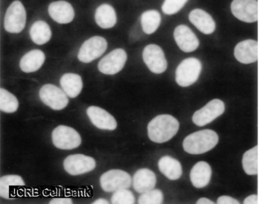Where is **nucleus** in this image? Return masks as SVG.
Segmentation results:
<instances>
[{
  "mask_svg": "<svg viewBox=\"0 0 260 204\" xmlns=\"http://www.w3.org/2000/svg\"><path fill=\"white\" fill-rule=\"evenodd\" d=\"M242 167L246 174L256 175L258 173V146L247 151L242 157Z\"/></svg>",
  "mask_w": 260,
  "mask_h": 204,
  "instance_id": "28",
  "label": "nucleus"
},
{
  "mask_svg": "<svg viewBox=\"0 0 260 204\" xmlns=\"http://www.w3.org/2000/svg\"><path fill=\"white\" fill-rule=\"evenodd\" d=\"M49 14L51 18L60 24H68L75 18V11L72 5L66 1L51 3Z\"/></svg>",
  "mask_w": 260,
  "mask_h": 204,
  "instance_id": "18",
  "label": "nucleus"
},
{
  "mask_svg": "<svg viewBox=\"0 0 260 204\" xmlns=\"http://www.w3.org/2000/svg\"><path fill=\"white\" fill-rule=\"evenodd\" d=\"M143 59L152 73L161 74L168 68L163 50L157 45L151 44L144 48Z\"/></svg>",
  "mask_w": 260,
  "mask_h": 204,
  "instance_id": "10",
  "label": "nucleus"
},
{
  "mask_svg": "<svg viewBox=\"0 0 260 204\" xmlns=\"http://www.w3.org/2000/svg\"><path fill=\"white\" fill-rule=\"evenodd\" d=\"M218 204H240V202L236 199L233 198L230 196H221L218 198Z\"/></svg>",
  "mask_w": 260,
  "mask_h": 204,
  "instance_id": "33",
  "label": "nucleus"
},
{
  "mask_svg": "<svg viewBox=\"0 0 260 204\" xmlns=\"http://www.w3.org/2000/svg\"><path fill=\"white\" fill-rule=\"evenodd\" d=\"M161 17L158 11L150 10L145 11L141 15V26L144 33L152 35L159 27Z\"/></svg>",
  "mask_w": 260,
  "mask_h": 204,
  "instance_id": "27",
  "label": "nucleus"
},
{
  "mask_svg": "<svg viewBox=\"0 0 260 204\" xmlns=\"http://www.w3.org/2000/svg\"><path fill=\"white\" fill-rule=\"evenodd\" d=\"M158 168L162 174L173 181L179 179L182 175L180 162L170 156H164L160 159Z\"/></svg>",
  "mask_w": 260,
  "mask_h": 204,
  "instance_id": "25",
  "label": "nucleus"
},
{
  "mask_svg": "<svg viewBox=\"0 0 260 204\" xmlns=\"http://www.w3.org/2000/svg\"><path fill=\"white\" fill-rule=\"evenodd\" d=\"M101 188L105 192H112L120 189H129L132 184L131 176L126 172L112 169L101 175Z\"/></svg>",
  "mask_w": 260,
  "mask_h": 204,
  "instance_id": "6",
  "label": "nucleus"
},
{
  "mask_svg": "<svg viewBox=\"0 0 260 204\" xmlns=\"http://www.w3.org/2000/svg\"><path fill=\"white\" fill-rule=\"evenodd\" d=\"M197 204H214V202L212 201V200H209L208 198H206V197H202V198L199 199L197 202Z\"/></svg>",
  "mask_w": 260,
  "mask_h": 204,
  "instance_id": "36",
  "label": "nucleus"
},
{
  "mask_svg": "<svg viewBox=\"0 0 260 204\" xmlns=\"http://www.w3.org/2000/svg\"><path fill=\"white\" fill-rule=\"evenodd\" d=\"M243 203L245 204H259V200L258 196L256 194H252L248 196L244 200Z\"/></svg>",
  "mask_w": 260,
  "mask_h": 204,
  "instance_id": "34",
  "label": "nucleus"
},
{
  "mask_svg": "<svg viewBox=\"0 0 260 204\" xmlns=\"http://www.w3.org/2000/svg\"><path fill=\"white\" fill-rule=\"evenodd\" d=\"M107 46V40L102 37H93L82 45L78 53V59L84 63L92 62L105 52Z\"/></svg>",
  "mask_w": 260,
  "mask_h": 204,
  "instance_id": "9",
  "label": "nucleus"
},
{
  "mask_svg": "<svg viewBox=\"0 0 260 204\" xmlns=\"http://www.w3.org/2000/svg\"><path fill=\"white\" fill-rule=\"evenodd\" d=\"M94 204H109L108 200H105L104 198H99L96 200L95 201L93 202Z\"/></svg>",
  "mask_w": 260,
  "mask_h": 204,
  "instance_id": "37",
  "label": "nucleus"
},
{
  "mask_svg": "<svg viewBox=\"0 0 260 204\" xmlns=\"http://www.w3.org/2000/svg\"><path fill=\"white\" fill-rule=\"evenodd\" d=\"M163 192L159 189H152L142 193L139 197V204H160L163 203Z\"/></svg>",
  "mask_w": 260,
  "mask_h": 204,
  "instance_id": "30",
  "label": "nucleus"
},
{
  "mask_svg": "<svg viewBox=\"0 0 260 204\" xmlns=\"http://www.w3.org/2000/svg\"><path fill=\"white\" fill-rule=\"evenodd\" d=\"M46 60V55L40 50H32L20 59L21 70L25 73H32L41 68Z\"/></svg>",
  "mask_w": 260,
  "mask_h": 204,
  "instance_id": "21",
  "label": "nucleus"
},
{
  "mask_svg": "<svg viewBox=\"0 0 260 204\" xmlns=\"http://www.w3.org/2000/svg\"><path fill=\"white\" fill-rule=\"evenodd\" d=\"M156 184L155 173L148 168H141L133 177V187L138 193L142 194L152 190Z\"/></svg>",
  "mask_w": 260,
  "mask_h": 204,
  "instance_id": "20",
  "label": "nucleus"
},
{
  "mask_svg": "<svg viewBox=\"0 0 260 204\" xmlns=\"http://www.w3.org/2000/svg\"><path fill=\"white\" fill-rule=\"evenodd\" d=\"M63 166L66 171L71 175H80L92 171L96 167L94 158L84 155H70L65 159Z\"/></svg>",
  "mask_w": 260,
  "mask_h": 204,
  "instance_id": "12",
  "label": "nucleus"
},
{
  "mask_svg": "<svg viewBox=\"0 0 260 204\" xmlns=\"http://www.w3.org/2000/svg\"><path fill=\"white\" fill-rule=\"evenodd\" d=\"M19 108L17 98L5 88H0V110L6 113H14Z\"/></svg>",
  "mask_w": 260,
  "mask_h": 204,
  "instance_id": "29",
  "label": "nucleus"
},
{
  "mask_svg": "<svg viewBox=\"0 0 260 204\" xmlns=\"http://www.w3.org/2000/svg\"><path fill=\"white\" fill-rule=\"evenodd\" d=\"M53 144L57 149L71 150L79 147L81 144V137L73 128L67 126H59L52 132Z\"/></svg>",
  "mask_w": 260,
  "mask_h": 204,
  "instance_id": "5",
  "label": "nucleus"
},
{
  "mask_svg": "<svg viewBox=\"0 0 260 204\" xmlns=\"http://www.w3.org/2000/svg\"><path fill=\"white\" fill-rule=\"evenodd\" d=\"M26 23V11L20 1L11 3L5 16L4 27L6 31L11 33H20Z\"/></svg>",
  "mask_w": 260,
  "mask_h": 204,
  "instance_id": "4",
  "label": "nucleus"
},
{
  "mask_svg": "<svg viewBox=\"0 0 260 204\" xmlns=\"http://www.w3.org/2000/svg\"><path fill=\"white\" fill-rule=\"evenodd\" d=\"M111 203L112 204H134L136 203V198L134 194L127 189H120L115 191L112 194L111 198Z\"/></svg>",
  "mask_w": 260,
  "mask_h": 204,
  "instance_id": "31",
  "label": "nucleus"
},
{
  "mask_svg": "<svg viewBox=\"0 0 260 204\" xmlns=\"http://www.w3.org/2000/svg\"><path fill=\"white\" fill-rule=\"evenodd\" d=\"M224 110L225 106L223 101L219 99H213L194 113L192 115V122L198 126H206L221 116Z\"/></svg>",
  "mask_w": 260,
  "mask_h": 204,
  "instance_id": "8",
  "label": "nucleus"
},
{
  "mask_svg": "<svg viewBox=\"0 0 260 204\" xmlns=\"http://www.w3.org/2000/svg\"><path fill=\"white\" fill-rule=\"evenodd\" d=\"M234 56L241 63L250 64L256 62L258 59L257 42L253 40L240 42L236 46Z\"/></svg>",
  "mask_w": 260,
  "mask_h": 204,
  "instance_id": "16",
  "label": "nucleus"
},
{
  "mask_svg": "<svg viewBox=\"0 0 260 204\" xmlns=\"http://www.w3.org/2000/svg\"><path fill=\"white\" fill-rule=\"evenodd\" d=\"M219 136L216 131L210 129L201 130L192 133L183 142L184 151L190 155L206 153L217 145Z\"/></svg>",
  "mask_w": 260,
  "mask_h": 204,
  "instance_id": "2",
  "label": "nucleus"
},
{
  "mask_svg": "<svg viewBox=\"0 0 260 204\" xmlns=\"http://www.w3.org/2000/svg\"><path fill=\"white\" fill-rule=\"evenodd\" d=\"M51 30L49 25L43 21H37L30 29L32 41L37 45H44L51 40Z\"/></svg>",
  "mask_w": 260,
  "mask_h": 204,
  "instance_id": "26",
  "label": "nucleus"
},
{
  "mask_svg": "<svg viewBox=\"0 0 260 204\" xmlns=\"http://www.w3.org/2000/svg\"><path fill=\"white\" fill-rule=\"evenodd\" d=\"M96 23L104 29H108L115 26L117 22V15L115 9L108 4L101 5L96 10Z\"/></svg>",
  "mask_w": 260,
  "mask_h": 204,
  "instance_id": "24",
  "label": "nucleus"
},
{
  "mask_svg": "<svg viewBox=\"0 0 260 204\" xmlns=\"http://www.w3.org/2000/svg\"><path fill=\"white\" fill-rule=\"evenodd\" d=\"M189 20L197 29L205 35H210L216 29V23L206 11L202 9H194L189 14Z\"/></svg>",
  "mask_w": 260,
  "mask_h": 204,
  "instance_id": "19",
  "label": "nucleus"
},
{
  "mask_svg": "<svg viewBox=\"0 0 260 204\" xmlns=\"http://www.w3.org/2000/svg\"><path fill=\"white\" fill-rule=\"evenodd\" d=\"M50 204H72V199L70 198H54L49 202Z\"/></svg>",
  "mask_w": 260,
  "mask_h": 204,
  "instance_id": "35",
  "label": "nucleus"
},
{
  "mask_svg": "<svg viewBox=\"0 0 260 204\" xmlns=\"http://www.w3.org/2000/svg\"><path fill=\"white\" fill-rule=\"evenodd\" d=\"M212 170L207 162L200 161L192 167L190 171V181L195 187L203 188L209 184Z\"/></svg>",
  "mask_w": 260,
  "mask_h": 204,
  "instance_id": "22",
  "label": "nucleus"
},
{
  "mask_svg": "<svg viewBox=\"0 0 260 204\" xmlns=\"http://www.w3.org/2000/svg\"><path fill=\"white\" fill-rule=\"evenodd\" d=\"M188 0H165L162 5V11L168 15L176 14L185 6Z\"/></svg>",
  "mask_w": 260,
  "mask_h": 204,
  "instance_id": "32",
  "label": "nucleus"
},
{
  "mask_svg": "<svg viewBox=\"0 0 260 204\" xmlns=\"http://www.w3.org/2000/svg\"><path fill=\"white\" fill-rule=\"evenodd\" d=\"M86 113L92 124L100 129L113 131L117 128L115 117L101 107H89L86 110Z\"/></svg>",
  "mask_w": 260,
  "mask_h": 204,
  "instance_id": "15",
  "label": "nucleus"
},
{
  "mask_svg": "<svg viewBox=\"0 0 260 204\" xmlns=\"http://www.w3.org/2000/svg\"><path fill=\"white\" fill-rule=\"evenodd\" d=\"M173 35L179 49L184 52H192L200 46L198 38L187 25H181L176 27Z\"/></svg>",
  "mask_w": 260,
  "mask_h": 204,
  "instance_id": "14",
  "label": "nucleus"
},
{
  "mask_svg": "<svg viewBox=\"0 0 260 204\" xmlns=\"http://www.w3.org/2000/svg\"><path fill=\"white\" fill-rule=\"evenodd\" d=\"M39 94L43 104L53 110H62L69 104L68 96L62 89L54 85H45L40 90Z\"/></svg>",
  "mask_w": 260,
  "mask_h": 204,
  "instance_id": "7",
  "label": "nucleus"
},
{
  "mask_svg": "<svg viewBox=\"0 0 260 204\" xmlns=\"http://www.w3.org/2000/svg\"><path fill=\"white\" fill-rule=\"evenodd\" d=\"M202 69V63L198 59L190 57L184 59L176 69V83L181 87L191 86L200 78Z\"/></svg>",
  "mask_w": 260,
  "mask_h": 204,
  "instance_id": "3",
  "label": "nucleus"
},
{
  "mask_svg": "<svg viewBox=\"0 0 260 204\" xmlns=\"http://www.w3.org/2000/svg\"><path fill=\"white\" fill-rule=\"evenodd\" d=\"M22 177L17 175H5L0 178V197L3 198L14 199L20 187L25 186Z\"/></svg>",
  "mask_w": 260,
  "mask_h": 204,
  "instance_id": "17",
  "label": "nucleus"
},
{
  "mask_svg": "<svg viewBox=\"0 0 260 204\" xmlns=\"http://www.w3.org/2000/svg\"><path fill=\"white\" fill-rule=\"evenodd\" d=\"M126 59H127V54L124 50L122 49L113 50L99 62V71L104 75H115L120 72L124 67Z\"/></svg>",
  "mask_w": 260,
  "mask_h": 204,
  "instance_id": "11",
  "label": "nucleus"
},
{
  "mask_svg": "<svg viewBox=\"0 0 260 204\" xmlns=\"http://www.w3.org/2000/svg\"><path fill=\"white\" fill-rule=\"evenodd\" d=\"M60 86L68 97L75 98L83 89V80L77 74L67 73L60 78Z\"/></svg>",
  "mask_w": 260,
  "mask_h": 204,
  "instance_id": "23",
  "label": "nucleus"
},
{
  "mask_svg": "<svg viewBox=\"0 0 260 204\" xmlns=\"http://www.w3.org/2000/svg\"><path fill=\"white\" fill-rule=\"evenodd\" d=\"M231 12L242 22L252 23L258 20V4L256 0H234Z\"/></svg>",
  "mask_w": 260,
  "mask_h": 204,
  "instance_id": "13",
  "label": "nucleus"
},
{
  "mask_svg": "<svg viewBox=\"0 0 260 204\" xmlns=\"http://www.w3.org/2000/svg\"><path fill=\"white\" fill-rule=\"evenodd\" d=\"M179 128V123L170 115H160L152 119L147 126L149 138L157 144H162L171 140Z\"/></svg>",
  "mask_w": 260,
  "mask_h": 204,
  "instance_id": "1",
  "label": "nucleus"
}]
</instances>
